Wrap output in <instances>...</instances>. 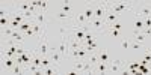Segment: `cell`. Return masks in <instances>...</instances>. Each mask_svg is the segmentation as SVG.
Returning <instances> with one entry per match:
<instances>
[{
  "mask_svg": "<svg viewBox=\"0 0 151 75\" xmlns=\"http://www.w3.org/2000/svg\"><path fill=\"white\" fill-rule=\"evenodd\" d=\"M109 11L116 12V14H122L125 11H134L132 2H109Z\"/></svg>",
  "mask_w": 151,
  "mask_h": 75,
  "instance_id": "cell-1",
  "label": "cell"
},
{
  "mask_svg": "<svg viewBox=\"0 0 151 75\" xmlns=\"http://www.w3.org/2000/svg\"><path fill=\"white\" fill-rule=\"evenodd\" d=\"M107 11H109V2H97V3H94V18L104 20Z\"/></svg>",
  "mask_w": 151,
  "mask_h": 75,
  "instance_id": "cell-2",
  "label": "cell"
},
{
  "mask_svg": "<svg viewBox=\"0 0 151 75\" xmlns=\"http://www.w3.org/2000/svg\"><path fill=\"white\" fill-rule=\"evenodd\" d=\"M124 62L121 59H112L110 63H109V74H121L124 72Z\"/></svg>",
  "mask_w": 151,
  "mask_h": 75,
  "instance_id": "cell-3",
  "label": "cell"
},
{
  "mask_svg": "<svg viewBox=\"0 0 151 75\" xmlns=\"http://www.w3.org/2000/svg\"><path fill=\"white\" fill-rule=\"evenodd\" d=\"M89 29H91L92 32L98 33V35L104 33V32H106V24H104V20H97V18L91 20V23H89Z\"/></svg>",
  "mask_w": 151,
  "mask_h": 75,
  "instance_id": "cell-4",
  "label": "cell"
},
{
  "mask_svg": "<svg viewBox=\"0 0 151 75\" xmlns=\"http://www.w3.org/2000/svg\"><path fill=\"white\" fill-rule=\"evenodd\" d=\"M136 17H141V18H148L151 17V3H141L139 9L133 11Z\"/></svg>",
  "mask_w": 151,
  "mask_h": 75,
  "instance_id": "cell-5",
  "label": "cell"
},
{
  "mask_svg": "<svg viewBox=\"0 0 151 75\" xmlns=\"http://www.w3.org/2000/svg\"><path fill=\"white\" fill-rule=\"evenodd\" d=\"M48 57H50V60H52V63L56 65V66H60V63L65 60L64 57H62V54L58 51V48H56V47H52V48H50Z\"/></svg>",
  "mask_w": 151,
  "mask_h": 75,
  "instance_id": "cell-6",
  "label": "cell"
},
{
  "mask_svg": "<svg viewBox=\"0 0 151 75\" xmlns=\"http://www.w3.org/2000/svg\"><path fill=\"white\" fill-rule=\"evenodd\" d=\"M119 14H116V12H112V11H107V14L104 17V24H106V30L112 27V24H115L118 20H119Z\"/></svg>",
  "mask_w": 151,
  "mask_h": 75,
  "instance_id": "cell-7",
  "label": "cell"
},
{
  "mask_svg": "<svg viewBox=\"0 0 151 75\" xmlns=\"http://www.w3.org/2000/svg\"><path fill=\"white\" fill-rule=\"evenodd\" d=\"M30 8H32L30 2H14L12 3V11L20 12V14H24L26 11H30Z\"/></svg>",
  "mask_w": 151,
  "mask_h": 75,
  "instance_id": "cell-8",
  "label": "cell"
},
{
  "mask_svg": "<svg viewBox=\"0 0 151 75\" xmlns=\"http://www.w3.org/2000/svg\"><path fill=\"white\" fill-rule=\"evenodd\" d=\"M73 18H74L73 14H67V12H62V11H59L58 14H55V20H58L60 23V26H65L64 23H67V21L73 24Z\"/></svg>",
  "mask_w": 151,
  "mask_h": 75,
  "instance_id": "cell-9",
  "label": "cell"
},
{
  "mask_svg": "<svg viewBox=\"0 0 151 75\" xmlns=\"http://www.w3.org/2000/svg\"><path fill=\"white\" fill-rule=\"evenodd\" d=\"M48 50H50V47H48V42H47V36L44 35L40 39V47L36 48V51L40 53L42 57H45V56H48Z\"/></svg>",
  "mask_w": 151,
  "mask_h": 75,
  "instance_id": "cell-10",
  "label": "cell"
},
{
  "mask_svg": "<svg viewBox=\"0 0 151 75\" xmlns=\"http://www.w3.org/2000/svg\"><path fill=\"white\" fill-rule=\"evenodd\" d=\"M15 63H17L15 59H12V57H3V60H2V71L5 72V69H6V72L11 74V71H12V68L15 66Z\"/></svg>",
  "mask_w": 151,
  "mask_h": 75,
  "instance_id": "cell-11",
  "label": "cell"
},
{
  "mask_svg": "<svg viewBox=\"0 0 151 75\" xmlns=\"http://www.w3.org/2000/svg\"><path fill=\"white\" fill-rule=\"evenodd\" d=\"M109 63L110 62H98L94 66V74H109Z\"/></svg>",
  "mask_w": 151,
  "mask_h": 75,
  "instance_id": "cell-12",
  "label": "cell"
},
{
  "mask_svg": "<svg viewBox=\"0 0 151 75\" xmlns=\"http://www.w3.org/2000/svg\"><path fill=\"white\" fill-rule=\"evenodd\" d=\"M83 15L86 17L88 23H91V20H94V3H86L83 8Z\"/></svg>",
  "mask_w": 151,
  "mask_h": 75,
  "instance_id": "cell-13",
  "label": "cell"
},
{
  "mask_svg": "<svg viewBox=\"0 0 151 75\" xmlns=\"http://www.w3.org/2000/svg\"><path fill=\"white\" fill-rule=\"evenodd\" d=\"M142 30H145V21H144V18L134 15V29H133V33H139Z\"/></svg>",
  "mask_w": 151,
  "mask_h": 75,
  "instance_id": "cell-14",
  "label": "cell"
},
{
  "mask_svg": "<svg viewBox=\"0 0 151 75\" xmlns=\"http://www.w3.org/2000/svg\"><path fill=\"white\" fill-rule=\"evenodd\" d=\"M47 14L48 12H42V11H40V12H36L35 14V18H33V23H38V24H47Z\"/></svg>",
  "mask_w": 151,
  "mask_h": 75,
  "instance_id": "cell-15",
  "label": "cell"
},
{
  "mask_svg": "<svg viewBox=\"0 0 151 75\" xmlns=\"http://www.w3.org/2000/svg\"><path fill=\"white\" fill-rule=\"evenodd\" d=\"M58 72H59V66H56V65H50V66L42 69V74H45V75H53Z\"/></svg>",
  "mask_w": 151,
  "mask_h": 75,
  "instance_id": "cell-16",
  "label": "cell"
},
{
  "mask_svg": "<svg viewBox=\"0 0 151 75\" xmlns=\"http://www.w3.org/2000/svg\"><path fill=\"white\" fill-rule=\"evenodd\" d=\"M97 53H98L100 62H110V60H112V59H110V56H109V53L106 51V50H101V48H100Z\"/></svg>",
  "mask_w": 151,
  "mask_h": 75,
  "instance_id": "cell-17",
  "label": "cell"
},
{
  "mask_svg": "<svg viewBox=\"0 0 151 75\" xmlns=\"http://www.w3.org/2000/svg\"><path fill=\"white\" fill-rule=\"evenodd\" d=\"M60 11L62 12H67V14H73V5H71V2H62L60 3Z\"/></svg>",
  "mask_w": 151,
  "mask_h": 75,
  "instance_id": "cell-18",
  "label": "cell"
},
{
  "mask_svg": "<svg viewBox=\"0 0 151 75\" xmlns=\"http://www.w3.org/2000/svg\"><path fill=\"white\" fill-rule=\"evenodd\" d=\"M32 24H33V21H27V20H26L24 23H21V24H20V29H18V30H20V32L24 35V33H26L29 29H32Z\"/></svg>",
  "mask_w": 151,
  "mask_h": 75,
  "instance_id": "cell-19",
  "label": "cell"
},
{
  "mask_svg": "<svg viewBox=\"0 0 151 75\" xmlns=\"http://www.w3.org/2000/svg\"><path fill=\"white\" fill-rule=\"evenodd\" d=\"M133 41H136V42H139V44H144L145 41H147V35L144 33V32H139V33H133Z\"/></svg>",
  "mask_w": 151,
  "mask_h": 75,
  "instance_id": "cell-20",
  "label": "cell"
},
{
  "mask_svg": "<svg viewBox=\"0 0 151 75\" xmlns=\"http://www.w3.org/2000/svg\"><path fill=\"white\" fill-rule=\"evenodd\" d=\"M88 62L92 65V66H95L98 62H100V57H98V53L95 51V53H89V57H88Z\"/></svg>",
  "mask_w": 151,
  "mask_h": 75,
  "instance_id": "cell-21",
  "label": "cell"
},
{
  "mask_svg": "<svg viewBox=\"0 0 151 75\" xmlns=\"http://www.w3.org/2000/svg\"><path fill=\"white\" fill-rule=\"evenodd\" d=\"M85 62H86V60H79L77 63H74V71H76V72H83V69H85Z\"/></svg>",
  "mask_w": 151,
  "mask_h": 75,
  "instance_id": "cell-22",
  "label": "cell"
},
{
  "mask_svg": "<svg viewBox=\"0 0 151 75\" xmlns=\"http://www.w3.org/2000/svg\"><path fill=\"white\" fill-rule=\"evenodd\" d=\"M104 33L110 35L112 38H121V30H116V29H107Z\"/></svg>",
  "mask_w": 151,
  "mask_h": 75,
  "instance_id": "cell-23",
  "label": "cell"
},
{
  "mask_svg": "<svg viewBox=\"0 0 151 75\" xmlns=\"http://www.w3.org/2000/svg\"><path fill=\"white\" fill-rule=\"evenodd\" d=\"M12 11L9 8H5V5H2V8H0V17H11Z\"/></svg>",
  "mask_w": 151,
  "mask_h": 75,
  "instance_id": "cell-24",
  "label": "cell"
},
{
  "mask_svg": "<svg viewBox=\"0 0 151 75\" xmlns=\"http://www.w3.org/2000/svg\"><path fill=\"white\" fill-rule=\"evenodd\" d=\"M121 45H122V48H124V50H129V48H130V45H132V42H130V41H127V39H121Z\"/></svg>",
  "mask_w": 151,
  "mask_h": 75,
  "instance_id": "cell-25",
  "label": "cell"
},
{
  "mask_svg": "<svg viewBox=\"0 0 151 75\" xmlns=\"http://www.w3.org/2000/svg\"><path fill=\"white\" fill-rule=\"evenodd\" d=\"M130 48H132V50H141V48H142V44L133 41V42H132V45H130Z\"/></svg>",
  "mask_w": 151,
  "mask_h": 75,
  "instance_id": "cell-26",
  "label": "cell"
},
{
  "mask_svg": "<svg viewBox=\"0 0 151 75\" xmlns=\"http://www.w3.org/2000/svg\"><path fill=\"white\" fill-rule=\"evenodd\" d=\"M110 29H116V30H121V23L119 21H116L115 24H112V27Z\"/></svg>",
  "mask_w": 151,
  "mask_h": 75,
  "instance_id": "cell-27",
  "label": "cell"
},
{
  "mask_svg": "<svg viewBox=\"0 0 151 75\" xmlns=\"http://www.w3.org/2000/svg\"><path fill=\"white\" fill-rule=\"evenodd\" d=\"M24 36H35V33H33V30H32V29H29L26 33H24Z\"/></svg>",
  "mask_w": 151,
  "mask_h": 75,
  "instance_id": "cell-28",
  "label": "cell"
},
{
  "mask_svg": "<svg viewBox=\"0 0 151 75\" xmlns=\"http://www.w3.org/2000/svg\"><path fill=\"white\" fill-rule=\"evenodd\" d=\"M148 68H150V72H151V65H150V66H148Z\"/></svg>",
  "mask_w": 151,
  "mask_h": 75,
  "instance_id": "cell-29",
  "label": "cell"
}]
</instances>
